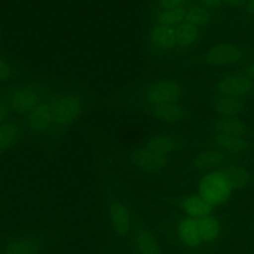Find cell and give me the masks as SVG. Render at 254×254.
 Listing matches in <instances>:
<instances>
[{"instance_id":"6da1fadb","label":"cell","mask_w":254,"mask_h":254,"mask_svg":"<svg viewBox=\"0 0 254 254\" xmlns=\"http://www.w3.org/2000/svg\"><path fill=\"white\" fill-rule=\"evenodd\" d=\"M232 191L233 188L223 169L206 172L197 186V193L212 207L227 202Z\"/></svg>"},{"instance_id":"7a4b0ae2","label":"cell","mask_w":254,"mask_h":254,"mask_svg":"<svg viewBox=\"0 0 254 254\" xmlns=\"http://www.w3.org/2000/svg\"><path fill=\"white\" fill-rule=\"evenodd\" d=\"M54 126L65 128L73 124L81 115L83 101L81 97L73 92L57 95L50 101Z\"/></svg>"},{"instance_id":"3957f363","label":"cell","mask_w":254,"mask_h":254,"mask_svg":"<svg viewBox=\"0 0 254 254\" xmlns=\"http://www.w3.org/2000/svg\"><path fill=\"white\" fill-rule=\"evenodd\" d=\"M182 96V87L178 81L165 78L151 83L145 90V99L152 106L178 102Z\"/></svg>"},{"instance_id":"277c9868","label":"cell","mask_w":254,"mask_h":254,"mask_svg":"<svg viewBox=\"0 0 254 254\" xmlns=\"http://www.w3.org/2000/svg\"><path fill=\"white\" fill-rule=\"evenodd\" d=\"M4 100L11 111L24 114L29 113L40 102V94L31 86H16L6 92Z\"/></svg>"},{"instance_id":"5b68a950","label":"cell","mask_w":254,"mask_h":254,"mask_svg":"<svg viewBox=\"0 0 254 254\" xmlns=\"http://www.w3.org/2000/svg\"><path fill=\"white\" fill-rule=\"evenodd\" d=\"M242 57L241 49L232 43H220L209 48L204 62L211 66H224L237 63Z\"/></svg>"},{"instance_id":"8992f818","label":"cell","mask_w":254,"mask_h":254,"mask_svg":"<svg viewBox=\"0 0 254 254\" xmlns=\"http://www.w3.org/2000/svg\"><path fill=\"white\" fill-rule=\"evenodd\" d=\"M130 160L137 169L150 174L161 172L169 162L166 156L157 154L145 146L133 150L130 154Z\"/></svg>"},{"instance_id":"52a82bcc","label":"cell","mask_w":254,"mask_h":254,"mask_svg":"<svg viewBox=\"0 0 254 254\" xmlns=\"http://www.w3.org/2000/svg\"><path fill=\"white\" fill-rule=\"evenodd\" d=\"M254 89V82L247 74H231L221 78L217 83L219 94L243 98Z\"/></svg>"},{"instance_id":"ba28073f","label":"cell","mask_w":254,"mask_h":254,"mask_svg":"<svg viewBox=\"0 0 254 254\" xmlns=\"http://www.w3.org/2000/svg\"><path fill=\"white\" fill-rule=\"evenodd\" d=\"M29 128L39 134L47 133L54 126L53 114L50 102L40 101L29 113L27 117Z\"/></svg>"},{"instance_id":"9c48e42d","label":"cell","mask_w":254,"mask_h":254,"mask_svg":"<svg viewBox=\"0 0 254 254\" xmlns=\"http://www.w3.org/2000/svg\"><path fill=\"white\" fill-rule=\"evenodd\" d=\"M108 217L113 232L120 236H126L131 229V215L128 208L118 200H111L108 205Z\"/></svg>"},{"instance_id":"30bf717a","label":"cell","mask_w":254,"mask_h":254,"mask_svg":"<svg viewBox=\"0 0 254 254\" xmlns=\"http://www.w3.org/2000/svg\"><path fill=\"white\" fill-rule=\"evenodd\" d=\"M177 234L180 241L187 247L195 248L202 244L199 236L197 218L189 216L182 218L177 226Z\"/></svg>"},{"instance_id":"8fae6325","label":"cell","mask_w":254,"mask_h":254,"mask_svg":"<svg viewBox=\"0 0 254 254\" xmlns=\"http://www.w3.org/2000/svg\"><path fill=\"white\" fill-rule=\"evenodd\" d=\"M226 163L225 153L218 149H209L199 152L192 160V166L199 171L210 172L219 170Z\"/></svg>"},{"instance_id":"7c38bea8","label":"cell","mask_w":254,"mask_h":254,"mask_svg":"<svg viewBox=\"0 0 254 254\" xmlns=\"http://www.w3.org/2000/svg\"><path fill=\"white\" fill-rule=\"evenodd\" d=\"M149 42L151 46L160 52L170 51L176 46L175 28L162 25L154 26L149 33Z\"/></svg>"},{"instance_id":"4fadbf2b","label":"cell","mask_w":254,"mask_h":254,"mask_svg":"<svg viewBox=\"0 0 254 254\" xmlns=\"http://www.w3.org/2000/svg\"><path fill=\"white\" fill-rule=\"evenodd\" d=\"M133 244L138 254H164L160 242L147 228H138L135 231Z\"/></svg>"},{"instance_id":"5bb4252c","label":"cell","mask_w":254,"mask_h":254,"mask_svg":"<svg viewBox=\"0 0 254 254\" xmlns=\"http://www.w3.org/2000/svg\"><path fill=\"white\" fill-rule=\"evenodd\" d=\"M180 207L184 213L192 218H201L211 213L212 206L198 193L188 194L181 199Z\"/></svg>"},{"instance_id":"9a60e30c","label":"cell","mask_w":254,"mask_h":254,"mask_svg":"<svg viewBox=\"0 0 254 254\" xmlns=\"http://www.w3.org/2000/svg\"><path fill=\"white\" fill-rule=\"evenodd\" d=\"M244 105L245 103L242 98L224 94H218L212 101V107L220 117L237 116L242 112Z\"/></svg>"},{"instance_id":"2e32d148","label":"cell","mask_w":254,"mask_h":254,"mask_svg":"<svg viewBox=\"0 0 254 254\" xmlns=\"http://www.w3.org/2000/svg\"><path fill=\"white\" fill-rule=\"evenodd\" d=\"M152 114L162 122L177 123L187 117V109L179 102L152 106Z\"/></svg>"},{"instance_id":"e0dca14e","label":"cell","mask_w":254,"mask_h":254,"mask_svg":"<svg viewBox=\"0 0 254 254\" xmlns=\"http://www.w3.org/2000/svg\"><path fill=\"white\" fill-rule=\"evenodd\" d=\"M213 144L216 149L223 153L240 154L245 152L249 147V142L244 136L215 134Z\"/></svg>"},{"instance_id":"ac0fdd59","label":"cell","mask_w":254,"mask_h":254,"mask_svg":"<svg viewBox=\"0 0 254 254\" xmlns=\"http://www.w3.org/2000/svg\"><path fill=\"white\" fill-rule=\"evenodd\" d=\"M212 129L215 134L238 136H244L248 131L246 123L243 120L239 119L237 116L217 118L212 124Z\"/></svg>"},{"instance_id":"d6986e66","label":"cell","mask_w":254,"mask_h":254,"mask_svg":"<svg viewBox=\"0 0 254 254\" xmlns=\"http://www.w3.org/2000/svg\"><path fill=\"white\" fill-rule=\"evenodd\" d=\"M197 224L202 243H211L221 236L222 224L217 217L208 214L197 218Z\"/></svg>"},{"instance_id":"ffe728a7","label":"cell","mask_w":254,"mask_h":254,"mask_svg":"<svg viewBox=\"0 0 254 254\" xmlns=\"http://www.w3.org/2000/svg\"><path fill=\"white\" fill-rule=\"evenodd\" d=\"M145 147L152 150L153 152L168 156L176 152L179 148V142L177 138L169 134H156L151 136L145 144Z\"/></svg>"},{"instance_id":"44dd1931","label":"cell","mask_w":254,"mask_h":254,"mask_svg":"<svg viewBox=\"0 0 254 254\" xmlns=\"http://www.w3.org/2000/svg\"><path fill=\"white\" fill-rule=\"evenodd\" d=\"M41 247V242L36 238H16L5 245L3 254H38Z\"/></svg>"},{"instance_id":"7402d4cb","label":"cell","mask_w":254,"mask_h":254,"mask_svg":"<svg viewBox=\"0 0 254 254\" xmlns=\"http://www.w3.org/2000/svg\"><path fill=\"white\" fill-rule=\"evenodd\" d=\"M176 31V45L180 48L187 49L194 44L200 38V29L184 21L175 28Z\"/></svg>"},{"instance_id":"603a6c76","label":"cell","mask_w":254,"mask_h":254,"mask_svg":"<svg viewBox=\"0 0 254 254\" xmlns=\"http://www.w3.org/2000/svg\"><path fill=\"white\" fill-rule=\"evenodd\" d=\"M225 172L233 190H244L248 188L251 184V174L250 172L238 165H230L223 169Z\"/></svg>"},{"instance_id":"cb8c5ba5","label":"cell","mask_w":254,"mask_h":254,"mask_svg":"<svg viewBox=\"0 0 254 254\" xmlns=\"http://www.w3.org/2000/svg\"><path fill=\"white\" fill-rule=\"evenodd\" d=\"M21 136V127L15 122L0 124V153L14 146Z\"/></svg>"},{"instance_id":"d4e9b609","label":"cell","mask_w":254,"mask_h":254,"mask_svg":"<svg viewBox=\"0 0 254 254\" xmlns=\"http://www.w3.org/2000/svg\"><path fill=\"white\" fill-rule=\"evenodd\" d=\"M186 9L175 8V9H160L156 14V22L158 25L176 28L185 21Z\"/></svg>"},{"instance_id":"484cf974","label":"cell","mask_w":254,"mask_h":254,"mask_svg":"<svg viewBox=\"0 0 254 254\" xmlns=\"http://www.w3.org/2000/svg\"><path fill=\"white\" fill-rule=\"evenodd\" d=\"M185 21L197 27H205L210 21V11L202 7L201 5H193L186 10Z\"/></svg>"},{"instance_id":"4316f807","label":"cell","mask_w":254,"mask_h":254,"mask_svg":"<svg viewBox=\"0 0 254 254\" xmlns=\"http://www.w3.org/2000/svg\"><path fill=\"white\" fill-rule=\"evenodd\" d=\"M13 68L11 64L4 59L0 58V81H4L12 77Z\"/></svg>"},{"instance_id":"83f0119b","label":"cell","mask_w":254,"mask_h":254,"mask_svg":"<svg viewBox=\"0 0 254 254\" xmlns=\"http://www.w3.org/2000/svg\"><path fill=\"white\" fill-rule=\"evenodd\" d=\"M187 0H158L161 9H175L183 8Z\"/></svg>"},{"instance_id":"f1b7e54d","label":"cell","mask_w":254,"mask_h":254,"mask_svg":"<svg viewBox=\"0 0 254 254\" xmlns=\"http://www.w3.org/2000/svg\"><path fill=\"white\" fill-rule=\"evenodd\" d=\"M199 3L202 7L211 11L218 9L222 4V0H199Z\"/></svg>"},{"instance_id":"f546056e","label":"cell","mask_w":254,"mask_h":254,"mask_svg":"<svg viewBox=\"0 0 254 254\" xmlns=\"http://www.w3.org/2000/svg\"><path fill=\"white\" fill-rule=\"evenodd\" d=\"M10 108L8 107L4 99H0V124L6 122L10 114Z\"/></svg>"},{"instance_id":"4dcf8cb0","label":"cell","mask_w":254,"mask_h":254,"mask_svg":"<svg viewBox=\"0 0 254 254\" xmlns=\"http://www.w3.org/2000/svg\"><path fill=\"white\" fill-rule=\"evenodd\" d=\"M247 1L248 0H222V3L230 8H240L245 6Z\"/></svg>"},{"instance_id":"1f68e13d","label":"cell","mask_w":254,"mask_h":254,"mask_svg":"<svg viewBox=\"0 0 254 254\" xmlns=\"http://www.w3.org/2000/svg\"><path fill=\"white\" fill-rule=\"evenodd\" d=\"M245 10L247 14L251 17H254V0H248L245 5Z\"/></svg>"},{"instance_id":"d6a6232c","label":"cell","mask_w":254,"mask_h":254,"mask_svg":"<svg viewBox=\"0 0 254 254\" xmlns=\"http://www.w3.org/2000/svg\"><path fill=\"white\" fill-rule=\"evenodd\" d=\"M246 74L251 77L252 79H254V63L250 64L247 68H246Z\"/></svg>"}]
</instances>
